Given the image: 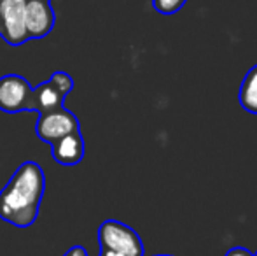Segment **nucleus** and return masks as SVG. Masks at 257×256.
Returning <instances> with one entry per match:
<instances>
[{
    "mask_svg": "<svg viewBox=\"0 0 257 256\" xmlns=\"http://www.w3.org/2000/svg\"><path fill=\"white\" fill-rule=\"evenodd\" d=\"M46 192V176L37 161H25L0 192V219L18 228L35 223Z\"/></svg>",
    "mask_w": 257,
    "mask_h": 256,
    "instance_id": "obj_1",
    "label": "nucleus"
},
{
    "mask_svg": "<svg viewBox=\"0 0 257 256\" xmlns=\"http://www.w3.org/2000/svg\"><path fill=\"white\" fill-rule=\"evenodd\" d=\"M98 244L102 249L124 256H144V244L139 233L115 219H107L98 226Z\"/></svg>",
    "mask_w": 257,
    "mask_h": 256,
    "instance_id": "obj_2",
    "label": "nucleus"
},
{
    "mask_svg": "<svg viewBox=\"0 0 257 256\" xmlns=\"http://www.w3.org/2000/svg\"><path fill=\"white\" fill-rule=\"evenodd\" d=\"M34 86L18 74H7L0 77V111L4 113H23L32 111Z\"/></svg>",
    "mask_w": 257,
    "mask_h": 256,
    "instance_id": "obj_3",
    "label": "nucleus"
},
{
    "mask_svg": "<svg viewBox=\"0 0 257 256\" xmlns=\"http://www.w3.org/2000/svg\"><path fill=\"white\" fill-rule=\"evenodd\" d=\"M79 130H81L79 118L74 113L65 109V107L53 111V113L41 114L37 125H35L37 137L48 144L56 142L61 137L68 135L72 132H79Z\"/></svg>",
    "mask_w": 257,
    "mask_h": 256,
    "instance_id": "obj_4",
    "label": "nucleus"
},
{
    "mask_svg": "<svg viewBox=\"0 0 257 256\" xmlns=\"http://www.w3.org/2000/svg\"><path fill=\"white\" fill-rule=\"evenodd\" d=\"M0 35L11 46H20L28 41L25 27V2L0 0Z\"/></svg>",
    "mask_w": 257,
    "mask_h": 256,
    "instance_id": "obj_5",
    "label": "nucleus"
},
{
    "mask_svg": "<svg viewBox=\"0 0 257 256\" xmlns=\"http://www.w3.org/2000/svg\"><path fill=\"white\" fill-rule=\"evenodd\" d=\"M25 27H27L28 39H42L53 30L54 13L49 0L25 2Z\"/></svg>",
    "mask_w": 257,
    "mask_h": 256,
    "instance_id": "obj_6",
    "label": "nucleus"
},
{
    "mask_svg": "<svg viewBox=\"0 0 257 256\" xmlns=\"http://www.w3.org/2000/svg\"><path fill=\"white\" fill-rule=\"evenodd\" d=\"M53 158L56 163L65 165V167H74V165L81 163L84 158V139H82L81 130L79 132H72L68 135L61 137L60 140L51 144Z\"/></svg>",
    "mask_w": 257,
    "mask_h": 256,
    "instance_id": "obj_7",
    "label": "nucleus"
},
{
    "mask_svg": "<svg viewBox=\"0 0 257 256\" xmlns=\"http://www.w3.org/2000/svg\"><path fill=\"white\" fill-rule=\"evenodd\" d=\"M65 95L58 90L51 79L46 82H41L39 86L34 88L32 93V111H37L39 114L53 113L63 107Z\"/></svg>",
    "mask_w": 257,
    "mask_h": 256,
    "instance_id": "obj_8",
    "label": "nucleus"
},
{
    "mask_svg": "<svg viewBox=\"0 0 257 256\" xmlns=\"http://www.w3.org/2000/svg\"><path fill=\"white\" fill-rule=\"evenodd\" d=\"M240 104L245 111L257 114V65L247 72L240 86Z\"/></svg>",
    "mask_w": 257,
    "mask_h": 256,
    "instance_id": "obj_9",
    "label": "nucleus"
},
{
    "mask_svg": "<svg viewBox=\"0 0 257 256\" xmlns=\"http://www.w3.org/2000/svg\"><path fill=\"white\" fill-rule=\"evenodd\" d=\"M186 2L187 0H153V7L159 14L170 16V14L179 13L186 6Z\"/></svg>",
    "mask_w": 257,
    "mask_h": 256,
    "instance_id": "obj_10",
    "label": "nucleus"
},
{
    "mask_svg": "<svg viewBox=\"0 0 257 256\" xmlns=\"http://www.w3.org/2000/svg\"><path fill=\"white\" fill-rule=\"evenodd\" d=\"M49 79H51L54 84L58 86V90H60V92L63 93L65 97H67L68 93H70L72 90H74V79H72L70 75L67 74V72L58 70V72H54V74Z\"/></svg>",
    "mask_w": 257,
    "mask_h": 256,
    "instance_id": "obj_11",
    "label": "nucleus"
},
{
    "mask_svg": "<svg viewBox=\"0 0 257 256\" xmlns=\"http://www.w3.org/2000/svg\"><path fill=\"white\" fill-rule=\"evenodd\" d=\"M63 256H89V254H88V251H86V247H82V246H72L70 249H68Z\"/></svg>",
    "mask_w": 257,
    "mask_h": 256,
    "instance_id": "obj_12",
    "label": "nucleus"
},
{
    "mask_svg": "<svg viewBox=\"0 0 257 256\" xmlns=\"http://www.w3.org/2000/svg\"><path fill=\"white\" fill-rule=\"evenodd\" d=\"M226 256H254V254L248 249H245V247H231L226 253Z\"/></svg>",
    "mask_w": 257,
    "mask_h": 256,
    "instance_id": "obj_13",
    "label": "nucleus"
},
{
    "mask_svg": "<svg viewBox=\"0 0 257 256\" xmlns=\"http://www.w3.org/2000/svg\"><path fill=\"white\" fill-rule=\"evenodd\" d=\"M98 256H124V254H119V253H114V251H110V249H102V247H100Z\"/></svg>",
    "mask_w": 257,
    "mask_h": 256,
    "instance_id": "obj_14",
    "label": "nucleus"
},
{
    "mask_svg": "<svg viewBox=\"0 0 257 256\" xmlns=\"http://www.w3.org/2000/svg\"><path fill=\"white\" fill-rule=\"evenodd\" d=\"M154 256H172V254H154Z\"/></svg>",
    "mask_w": 257,
    "mask_h": 256,
    "instance_id": "obj_15",
    "label": "nucleus"
},
{
    "mask_svg": "<svg viewBox=\"0 0 257 256\" xmlns=\"http://www.w3.org/2000/svg\"><path fill=\"white\" fill-rule=\"evenodd\" d=\"M18 2H27V0H18Z\"/></svg>",
    "mask_w": 257,
    "mask_h": 256,
    "instance_id": "obj_16",
    "label": "nucleus"
},
{
    "mask_svg": "<svg viewBox=\"0 0 257 256\" xmlns=\"http://www.w3.org/2000/svg\"><path fill=\"white\" fill-rule=\"evenodd\" d=\"M254 256H257V251H255V254H254Z\"/></svg>",
    "mask_w": 257,
    "mask_h": 256,
    "instance_id": "obj_17",
    "label": "nucleus"
}]
</instances>
